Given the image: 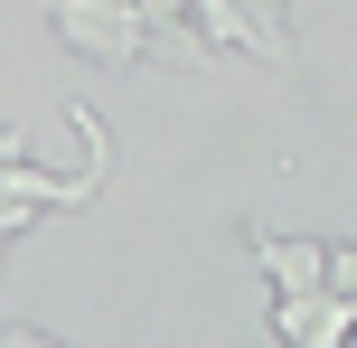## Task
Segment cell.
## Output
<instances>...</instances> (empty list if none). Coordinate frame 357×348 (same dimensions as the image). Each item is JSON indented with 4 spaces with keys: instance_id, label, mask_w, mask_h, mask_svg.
Here are the masks:
<instances>
[{
    "instance_id": "3",
    "label": "cell",
    "mask_w": 357,
    "mask_h": 348,
    "mask_svg": "<svg viewBox=\"0 0 357 348\" xmlns=\"http://www.w3.org/2000/svg\"><path fill=\"white\" fill-rule=\"evenodd\" d=\"M94 188V169H75V179H47V169H29V151H10V169H0V226H38L47 207H75Z\"/></svg>"
},
{
    "instance_id": "1",
    "label": "cell",
    "mask_w": 357,
    "mask_h": 348,
    "mask_svg": "<svg viewBox=\"0 0 357 348\" xmlns=\"http://www.w3.org/2000/svg\"><path fill=\"white\" fill-rule=\"evenodd\" d=\"M47 29H56V47L85 56V66H142V56L160 47L151 0H47Z\"/></svg>"
},
{
    "instance_id": "6",
    "label": "cell",
    "mask_w": 357,
    "mask_h": 348,
    "mask_svg": "<svg viewBox=\"0 0 357 348\" xmlns=\"http://www.w3.org/2000/svg\"><path fill=\"white\" fill-rule=\"evenodd\" d=\"M0 348H66V339H47V330H10Z\"/></svg>"
},
{
    "instance_id": "5",
    "label": "cell",
    "mask_w": 357,
    "mask_h": 348,
    "mask_svg": "<svg viewBox=\"0 0 357 348\" xmlns=\"http://www.w3.org/2000/svg\"><path fill=\"white\" fill-rule=\"evenodd\" d=\"M329 292H357V245H329Z\"/></svg>"
},
{
    "instance_id": "2",
    "label": "cell",
    "mask_w": 357,
    "mask_h": 348,
    "mask_svg": "<svg viewBox=\"0 0 357 348\" xmlns=\"http://www.w3.org/2000/svg\"><path fill=\"white\" fill-rule=\"evenodd\" d=\"M357 330V292H273V339L282 348H339Z\"/></svg>"
},
{
    "instance_id": "4",
    "label": "cell",
    "mask_w": 357,
    "mask_h": 348,
    "mask_svg": "<svg viewBox=\"0 0 357 348\" xmlns=\"http://www.w3.org/2000/svg\"><path fill=\"white\" fill-rule=\"evenodd\" d=\"M254 264L273 273V292H329V245L320 236H254Z\"/></svg>"
}]
</instances>
